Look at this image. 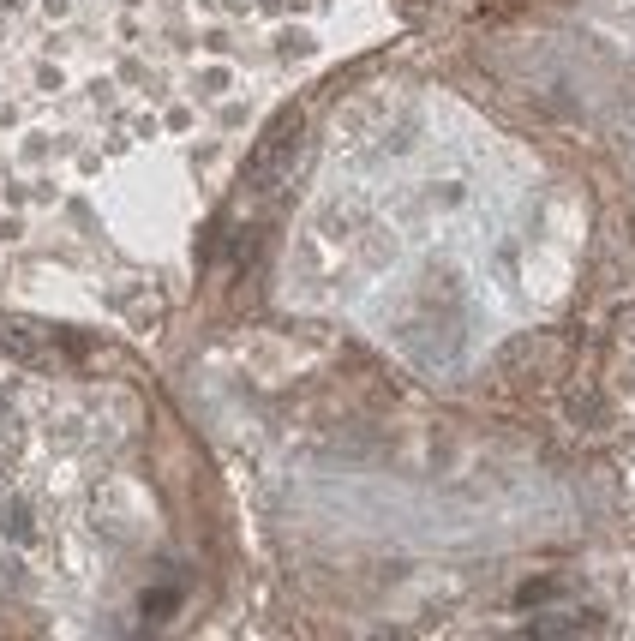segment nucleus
<instances>
[{
  "mask_svg": "<svg viewBox=\"0 0 635 641\" xmlns=\"http://www.w3.org/2000/svg\"><path fill=\"white\" fill-rule=\"evenodd\" d=\"M294 138H300V126L288 120V126H282V132H276V138L258 150V168H252V186H258V192H270V186L288 174V150H294Z\"/></svg>",
  "mask_w": 635,
  "mask_h": 641,
  "instance_id": "1",
  "label": "nucleus"
}]
</instances>
